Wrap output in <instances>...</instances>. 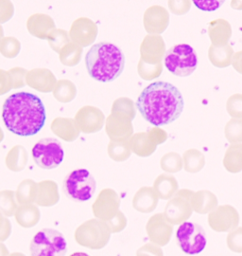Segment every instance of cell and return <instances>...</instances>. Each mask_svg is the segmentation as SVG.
<instances>
[{
    "instance_id": "obj_1",
    "label": "cell",
    "mask_w": 242,
    "mask_h": 256,
    "mask_svg": "<svg viewBox=\"0 0 242 256\" xmlns=\"http://www.w3.org/2000/svg\"><path fill=\"white\" fill-rule=\"evenodd\" d=\"M184 99L179 90L170 82H153L140 93L136 108L147 122L155 126L172 124L184 110Z\"/></svg>"
},
{
    "instance_id": "obj_2",
    "label": "cell",
    "mask_w": 242,
    "mask_h": 256,
    "mask_svg": "<svg viewBox=\"0 0 242 256\" xmlns=\"http://www.w3.org/2000/svg\"><path fill=\"white\" fill-rule=\"evenodd\" d=\"M2 119L7 129L20 137H31L44 128L46 120L42 100L28 92L11 94L3 104Z\"/></svg>"
},
{
    "instance_id": "obj_3",
    "label": "cell",
    "mask_w": 242,
    "mask_h": 256,
    "mask_svg": "<svg viewBox=\"0 0 242 256\" xmlns=\"http://www.w3.org/2000/svg\"><path fill=\"white\" fill-rule=\"evenodd\" d=\"M85 66L94 80L101 82L115 81L124 70L125 56L115 44L100 42L91 46L85 55Z\"/></svg>"
},
{
    "instance_id": "obj_4",
    "label": "cell",
    "mask_w": 242,
    "mask_h": 256,
    "mask_svg": "<svg viewBox=\"0 0 242 256\" xmlns=\"http://www.w3.org/2000/svg\"><path fill=\"white\" fill-rule=\"evenodd\" d=\"M164 55L165 66L174 76L188 77L197 68V54L194 48L188 44L171 46Z\"/></svg>"
},
{
    "instance_id": "obj_5",
    "label": "cell",
    "mask_w": 242,
    "mask_h": 256,
    "mask_svg": "<svg viewBox=\"0 0 242 256\" xmlns=\"http://www.w3.org/2000/svg\"><path fill=\"white\" fill-rule=\"evenodd\" d=\"M96 180L86 169L74 170L63 180V192L74 202L89 200L96 192Z\"/></svg>"
},
{
    "instance_id": "obj_6",
    "label": "cell",
    "mask_w": 242,
    "mask_h": 256,
    "mask_svg": "<svg viewBox=\"0 0 242 256\" xmlns=\"http://www.w3.org/2000/svg\"><path fill=\"white\" fill-rule=\"evenodd\" d=\"M29 250L33 256H63L67 252V242L59 230L43 229L32 238Z\"/></svg>"
},
{
    "instance_id": "obj_7",
    "label": "cell",
    "mask_w": 242,
    "mask_h": 256,
    "mask_svg": "<svg viewBox=\"0 0 242 256\" xmlns=\"http://www.w3.org/2000/svg\"><path fill=\"white\" fill-rule=\"evenodd\" d=\"M31 155L36 165L45 170H51L63 162L64 151L58 140L45 138L32 147Z\"/></svg>"
},
{
    "instance_id": "obj_8",
    "label": "cell",
    "mask_w": 242,
    "mask_h": 256,
    "mask_svg": "<svg viewBox=\"0 0 242 256\" xmlns=\"http://www.w3.org/2000/svg\"><path fill=\"white\" fill-rule=\"evenodd\" d=\"M176 243L185 254L194 256L201 254L207 247V236L199 224L185 222L177 229Z\"/></svg>"
},
{
    "instance_id": "obj_9",
    "label": "cell",
    "mask_w": 242,
    "mask_h": 256,
    "mask_svg": "<svg viewBox=\"0 0 242 256\" xmlns=\"http://www.w3.org/2000/svg\"><path fill=\"white\" fill-rule=\"evenodd\" d=\"M98 32V26L93 20L87 18H80L73 22L69 37L77 45L87 46L94 43Z\"/></svg>"
},
{
    "instance_id": "obj_10",
    "label": "cell",
    "mask_w": 242,
    "mask_h": 256,
    "mask_svg": "<svg viewBox=\"0 0 242 256\" xmlns=\"http://www.w3.org/2000/svg\"><path fill=\"white\" fill-rule=\"evenodd\" d=\"M144 28L150 34H161L170 24V14L166 8L154 5L146 10L143 16Z\"/></svg>"
},
{
    "instance_id": "obj_11",
    "label": "cell",
    "mask_w": 242,
    "mask_h": 256,
    "mask_svg": "<svg viewBox=\"0 0 242 256\" xmlns=\"http://www.w3.org/2000/svg\"><path fill=\"white\" fill-rule=\"evenodd\" d=\"M165 54V43L159 34H149L144 38L141 45L142 62L160 63Z\"/></svg>"
},
{
    "instance_id": "obj_12",
    "label": "cell",
    "mask_w": 242,
    "mask_h": 256,
    "mask_svg": "<svg viewBox=\"0 0 242 256\" xmlns=\"http://www.w3.org/2000/svg\"><path fill=\"white\" fill-rule=\"evenodd\" d=\"M26 84L38 92H50L53 90L56 79L50 70L35 68L27 72Z\"/></svg>"
},
{
    "instance_id": "obj_13",
    "label": "cell",
    "mask_w": 242,
    "mask_h": 256,
    "mask_svg": "<svg viewBox=\"0 0 242 256\" xmlns=\"http://www.w3.org/2000/svg\"><path fill=\"white\" fill-rule=\"evenodd\" d=\"M27 28L31 36L39 39H46L48 34L55 28V22L47 14H35L27 19Z\"/></svg>"
},
{
    "instance_id": "obj_14",
    "label": "cell",
    "mask_w": 242,
    "mask_h": 256,
    "mask_svg": "<svg viewBox=\"0 0 242 256\" xmlns=\"http://www.w3.org/2000/svg\"><path fill=\"white\" fill-rule=\"evenodd\" d=\"M208 34L214 46H224L232 36V28L227 20L216 19L209 23Z\"/></svg>"
},
{
    "instance_id": "obj_15",
    "label": "cell",
    "mask_w": 242,
    "mask_h": 256,
    "mask_svg": "<svg viewBox=\"0 0 242 256\" xmlns=\"http://www.w3.org/2000/svg\"><path fill=\"white\" fill-rule=\"evenodd\" d=\"M14 216L18 224L24 228L34 226L40 218L39 210L29 204H21L15 210Z\"/></svg>"
},
{
    "instance_id": "obj_16",
    "label": "cell",
    "mask_w": 242,
    "mask_h": 256,
    "mask_svg": "<svg viewBox=\"0 0 242 256\" xmlns=\"http://www.w3.org/2000/svg\"><path fill=\"white\" fill-rule=\"evenodd\" d=\"M5 162L10 171H22L27 162V154L25 148L21 146L12 147L6 156Z\"/></svg>"
},
{
    "instance_id": "obj_17",
    "label": "cell",
    "mask_w": 242,
    "mask_h": 256,
    "mask_svg": "<svg viewBox=\"0 0 242 256\" xmlns=\"http://www.w3.org/2000/svg\"><path fill=\"white\" fill-rule=\"evenodd\" d=\"M233 50L229 45L211 46L209 48V58L216 66L225 68L230 64Z\"/></svg>"
},
{
    "instance_id": "obj_18",
    "label": "cell",
    "mask_w": 242,
    "mask_h": 256,
    "mask_svg": "<svg viewBox=\"0 0 242 256\" xmlns=\"http://www.w3.org/2000/svg\"><path fill=\"white\" fill-rule=\"evenodd\" d=\"M36 184L30 180H26L19 184L15 192V198L19 204H29L35 200Z\"/></svg>"
},
{
    "instance_id": "obj_19",
    "label": "cell",
    "mask_w": 242,
    "mask_h": 256,
    "mask_svg": "<svg viewBox=\"0 0 242 256\" xmlns=\"http://www.w3.org/2000/svg\"><path fill=\"white\" fill-rule=\"evenodd\" d=\"M81 48L73 43H67L60 52V60L63 64L75 66L81 60Z\"/></svg>"
},
{
    "instance_id": "obj_20",
    "label": "cell",
    "mask_w": 242,
    "mask_h": 256,
    "mask_svg": "<svg viewBox=\"0 0 242 256\" xmlns=\"http://www.w3.org/2000/svg\"><path fill=\"white\" fill-rule=\"evenodd\" d=\"M17 209L15 200V192L9 190L0 192V212L4 216H11Z\"/></svg>"
},
{
    "instance_id": "obj_21",
    "label": "cell",
    "mask_w": 242,
    "mask_h": 256,
    "mask_svg": "<svg viewBox=\"0 0 242 256\" xmlns=\"http://www.w3.org/2000/svg\"><path fill=\"white\" fill-rule=\"evenodd\" d=\"M76 95V88L70 81H59L54 90L55 98L60 102H69L73 100Z\"/></svg>"
},
{
    "instance_id": "obj_22",
    "label": "cell",
    "mask_w": 242,
    "mask_h": 256,
    "mask_svg": "<svg viewBox=\"0 0 242 256\" xmlns=\"http://www.w3.org/2000/svg\"><path fill=\"white\" fill-rule=\"evenodd\" d=\"M21 50V43L15 37H3L0 43V54L6 58H15Z\"/></svg>"
},
{
    "instance_id": "obj_23",
    "label": "cell",
    "mask_w": 242,
    "mask_h": 256,
    "mask_svg": "<svg viewBox=\"0 0 242 256\" xmlns=\"http://www.w3.org/2000/svg\"><path fill=\"white\" fill-rule=\"evenodd\" d=\"M48 40V43L50 45V48L55 50V52H60L61 48H63L65 44L69 43L70 37L68 36L67 32L61 28H54L52 30L48 36L46 37Z\"/></svg>"
},
{
    "instance_id": "obj_24",
    "label": "cell",
    "mask_w": 242,
    "mask_h": 256,
    "mask_svg": "<svg viewBox=\"0 0 242 256\" xmlns=\"http://www.w3.org/2000/svg\"><path fill=\"white\" fill-rule=\"evenodd\" d=\"M11 81V88H21L26 84L27 70L22 68H13L8 72Z\"/></svg>"
},
{
    "instance_id": "obj_25",
    "label": "cell",
    "mask_w": 242,
    "mask_h": 256,
    "mask_svg": "<svg viewBox=\"0 0 242 256\" xmlns=\"http://www.w3.org/2000/svg\"><path fill=\"white\" fill-rule=\"evenodd\" d=\"M169 9L175 16H185L191 9V0H169Z\"/></svg>"
},
{
    "instance_id": "obj_26",
    "label": "cell",
    "mask_w": 242,
    "mask_h": 256,
    "mask_svg": "<svg viewBox=\"0 0 242 256\" xmlns=\"http://www.w3.org/2000/svg\"><path fill=\"white\" fill-rule=\"evenodd\" d=\"M198 9L204 12H214L220 9L225 0H191Z\"/></svg>"
},
{
    "instance_id": "obj_27",
    "label": "cell",
    "mask_w": 242,
    "mask_h": 256,
    "mask_svg": "<svg viewBox=\"0 0 242 256\" xmlns=\"http://www.w3.org/2000/svg\"><path fill=\"white\" fill-rule=\"evenodd\" d=\"M14 6L10 0H0V24L7 23L12 18Z\"/></svg>"
},
{
    "instance_id": "obj_28",
    "label": "cell",
    "mask_w": 242,
    "mask_h": 256,
    "mask_svg": "<svg viewBox=\"0 0 242 256\" xmlns=\"http://www.w3.org/2000/svg\"><path fill=\"white\" fill-rule=\"evenodd\" d=\"M11 232V225L8 218L0 212V242L9 238Z\"/></svg>"
},
{
    "instance_id": "obj_29",
    "label": "cell",
    "mask_w": 242,
    "mask_h": 256,
    "mask_svg": "<svg viewBox=\"0 0 242 256\" xmlns=\"http://www.w3.org/2000/svg\"><path fill=\"white\" fill-rule=\"evenodd\" d=\"M11 90V81L8 72L0 70V96Z\"/></svg>"
},
{
    "instance_id": "obj_30",
    "label": "cell",
    "mask_w": 242,
    "mask_h": 256,
    "mask_svg": "<svg viewBox=\"0 0 242 256\" xmlns=\"http://www.w3.org/2000/svg\"><path fill=\"white\" fill-rule=\"evenodd\" d=\"M8 248L2 243H0V256H8Z\"/></svg>"
},
{
    "instance_id": "obj_31",
    "label": "cell",
    "mask_w": 242,
    "mask_h": 256,
    "mask_svg": "<svg viewBox=\"0 0 242 256\" xmlns=\"http://www.w3.org/2000/svg\"><path fill=\"white\" fill-rule=\"evenodd\" d=\"M3 37H4V30H3V28L0 24V43H1V40L3 39Z\"/></svg>"
},
{
    "instance_id": "obj_32",
    "label": "cell",
    "mask_w": 242,
    "mask_h": 256,
    "mask_svg": "<svg viewBox=\"0 0 242 256\" xmlns=\"http://www.w3.org/2000/svg\"><path fill=\"white\" fill-rule=\"evenodd\" d=\"M3 140H4V133H3L2 129L0 128V142H1Z\"/></svg>"
}]
</instances>
